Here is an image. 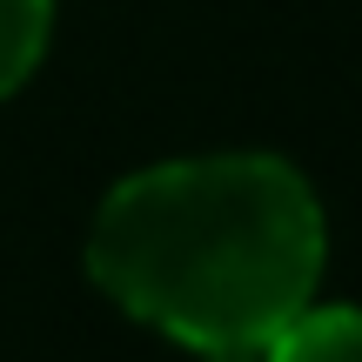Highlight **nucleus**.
I'll return each mask as SVG.
<instances>
[{
	"mask_svg": "<svg viewBox=\"0 0 362 362\" xmlns=\"http://www.w3.org/2000/svg\"><path fill=\"white\" fill-rule=\"evenodd\" d=\"M262 362H362V309L349 302H309L282 322Z\"/></svg>",
	"mask_w": 362,
	"mask_h": 362,
	"instance_id": "obj_2",
	"label": "nucleus"
},
{
	"mask_svg": "<svg viewBox=\"0 0 362 362\" xmlns=\"http://www.w3.org/2000/svg\"><path fill=\"white\" fill-rule=\"evenodd\" d=\"M54 0H0V94H13L47 54Z\"/></svg>",
	"mask_w": 362,
	"mask_h": 362,
	"instance_id": "obj_3",
	"label": "nucleus"
},
{
	"mask_svg": "<svg viewBox=\"0 0 362 362\" xmlns=\"http://www.w3.org/2000/svg\"><path fill=\"white\" fill-rule=\"evenodd\" d=\"M322 202L282 155H188L128 175L101 202L88 269L134 322L202 362H262L315 302Z\"/></svg>",
	"mask_w": 362,
	"mask_h": 362,
	"instance_id": "obj_1",
	"label": "nucleus"
}]
</instances>
